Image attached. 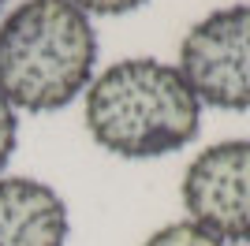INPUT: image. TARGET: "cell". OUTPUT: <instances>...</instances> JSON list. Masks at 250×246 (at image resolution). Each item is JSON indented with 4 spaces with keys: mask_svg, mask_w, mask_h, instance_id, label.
<instances>
[{
    "mask_svg": "<svg viewBox=\"0 0 250 246\" xmlns=\"http://www.w3.org/2000/svg\"><path fill=\"white\" fill-rule=\"evenodd\" d=\"M198 127L202 101L172 63L120 60L86 90V131L101 149L127 161L176 153L194 142Z\"/></svg>",
    "mask_w": 250,
    "mask_h": 246,
    "instance_id": "cell-1",
    "label": "cell"
},
{
    "mask_svg": "<svg viewBox=\"0 0 250 246\" xmlns=\"http://www.w3.org/2000/svg\"><path fill=\"white\" fill-rule=\"evenodd\" d=\"M97 34L71 0H26L0 19V97L11 108L56 112L90 86Z\"/></svg>",
    "mask_w": 250,
    "mask_h": 246,
    "instance_id": "cell-2",
    "label": "cell"
},
{
    "mask_svg": "<svg viewBox=\"0 0 250 246\" xmlns=\"http://www.w3.org/2000/svg\"><path fill=\"white\" fill-rule=\"evenodd\" d=\"M179 75L202 104L250 112V4L217 8L179 45Z\"/></svg>",
    "mask_w": 250,
    "mask_h": 246,
    "instance_id": "cell-3",
    "label": "cell"
},
{
    "mask_svg": "<svg viewBox=\"0 0 250 246\" xmlns=\"http://www.w3.org/2000/svg\"><path fill=\"white\" fill-rule=\"evenodd\" d=\"M190 224L220 243H250V138H228L202 149L183 172Z\"/></svg>",
    "mask_w": 250,
    "mask_h": 246,
    "instance_id": "cell-4",
    "label": "cell"
},
{
    "mask_svg": "<svg viewBox=\"0 0 250 246\" xmlns=\"http://www.w3.org/2000/svg\"><path fill=\"white\" fill-rule=\"evenodd\" d=\"M67 205L42 179H0V246H63Z\"/></svg>",
    "mask_w": 250,
    "mask_h": 246,
    "instance_id": "cell-5",
    "label": "cell"
},
{
    "mask_svg": "<svg viewBox=\"0 0 250 246\" xmlns=\"http://www.w3.org/2000/svg\"><path fill=\"white\" fill-rule=\"evenodd\" d=\"M142 246H224V243L217 235H209L206 227L190 224V220H176V224L157 227Z\"/></svg>",
    "mask_w": 250,
    "mask_h": 246,
    "instance_id": "cell-6",
    "label": "cell"
},
{
    "mask_svg": "<svg viewBox=\"0 0 250 246\" xmlns=\"http://www.w3.org/2000/svg\"><path fill=\"white\" fill-rule=\"evenodd\" d=\"M15 138H19V120H15V108L0 97V168L8 164L11 149H15Z\"/></svg>",
    "mask_w": 250,
    "mask_h": 246,
    "instance_id": "cell-7",
    "label": "cell"
},
{
    "mask_svg": "<svg viewBox=\"0 0 250 246\" xmlns=\"http://www.w3.org/2000/svg\"><path fill=\"white\" fill-rule=\"evenodd\" d=\"M71 4L86 15H124V11L142 8L146 0H71Z\"/></svg>",
    "mask_w": 250,
    "mask_h": 246,
    "instance_id": "cell-8",
    "label": "cell"
},
{
    "mask_svg": "<svg viewBox=\"0 0 250 246\" xmlns=\"http://www.w3.org/2000/svg\"><path fill=\"white\" fill-rule=\"evenodd\" d=\"M4 4H8V0H0V11H4Z\"/></svg>",
    "mask_w": 250,
    "mask_h": 246,
    "instance_id": "cell-9",
    "label": "cell"
}]
</instances>
